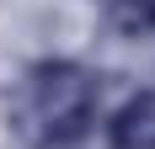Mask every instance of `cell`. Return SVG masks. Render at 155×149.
Returning a JSON list of instances; mask_svg holds the SVG:
<instances>
[{"label": "cell", "mask_w": 155, "mask_h": 149, "mask_svg": "<svg viewBox=\"0 0 155 149\" xmlns=\"http://www.w3.org/2000/svg\"><path fill=\"white\" fill-rule=\"evenodd\" d=\"M96 117V74L75 59H43L32 64L21 90H16L11 122L16 133L38 149H64L91 133Z\"/></svg>", "instance_id": "obj_1"}, {"label": "cell", "mask_w": 155, "mask_h": 149, "mask_svg": "<svg viewBox=\"0 0 155 149\" xmlns=\"http://www.w3.org/2000/svg\"><path fill=\"white\" fill-rule=\"evenodd\" d=\"M107 27L123 43L155 37V0H107Z\"/></svg>", "instance_id": "obj_3"}, {"label": "cell", "mask_w": 155, "mask_h": 149, "mask_svg": "<svg viewBox=\"0 0 155 149\" xmlns=\"http://www.w3.org/2000/svg\"><path fill=\"white\" fill-rule=\"evenodd\" d=\"M107 144L112 149H155V90H134L107 117Z\"/></svg>", "instance_id": "obj_2"}]
</instances>
